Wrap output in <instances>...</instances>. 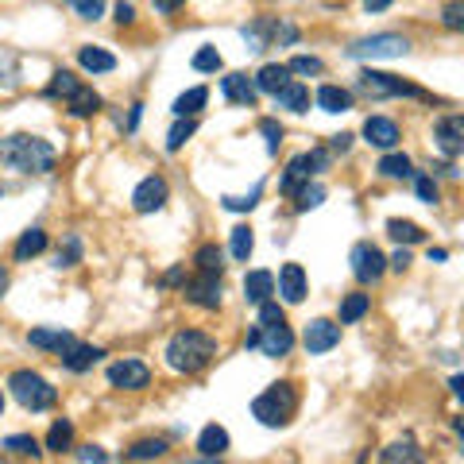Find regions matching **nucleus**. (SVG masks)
Listing matches in <instances>:
<instances>
[{
  "mask_svg": "<svg viewBox=\"0 0 464 464\" xmlns=\"http://www.w3.org/2000/svg\"><path fill=\"white\" fill-rule=\"evenodd\" d=\"M58 151L50 147L43 135H27V132H12L0 140V166L16 174H50L55 171Z\"/></svg>",
  "mask_w": 464,
  "mask_h": 464,
  "instance_id": "nucleus-1",
  "label": "nucleus"
},
{
  "mask_svg": "<svg viewBox=\"0 0 464 464\" xmlns=\"http://www.w3.org/2000/svg\"><path fill=\"white\" fill-rule=\"evenodd\" d=\"M163 356H166V367H171V372H178V375H197L202 367L213 364L217 341H213L209 333H202V329H178L171 341H166Z\"/></svg>",
  "mask_w": 464,
  "mask_h": 464,
  "instance_id": "nucleus-2",
  "label": "nucleus"
},
{
  "mask_svg": "<svg viewBox=\"0 0 464 464\" xmlns=\"http://www.w3.org/2000/svg\"><path fill=\"white\" fill-rule=\"evenodd\" d=\"M294 410H298V391H294V383H271L263 395H256V403H251V414H256L259 426H287V421L294 418Z\"/></svg>",
  "mask_w": 464,
  "mask_h": 464,
  "instance_id": "nucleus-3",
  "label": "nucleus"
},
{
  "mask_svg": "<svg viewBox=\"0 0 464 464\" xmlns=\"http://www.w3.org/2000/svg\"><path fill=\"white\" fill-rule=\"evenodd\" d=\"M8 391H12V398L24 410H31V414H43V410H50L58 403V391L47 383L39 372H27V367H19V372L8 375Z\"/></svg>",
  "mask_w": 464,
  "mask_h": 464,
  "instance_id": "nucleus-4",
  "label": "nucleus"
},
{
  "mask_svg": "<svg viewBox=\"0 0 464 464\" xmlns=\"http://www.w3.org/2000/svg\"><path fill=\"white\" fill-rule=\"evenodd\" d=\"M356 89L364 93V97L372 101H387V97H414V101H434L426 89L410 86V81H403L398 73H383V70H360V78H356Z\"/></svg>",
  "mask_w": 464,
  "mask_h": 464,
  "instance_id": "nucleus-5",
  "label": "nucleus"
},
{
  "mask_svg": "<svg viewBox=\"0 0 464 464\" xmlns=\"http://www.w3.org/2000/svg\"><path fill=\"white\" fill-rule=\"evenodd\" d=\"M329 163H333L329 147H313V151L294 155V159L287 163V171H282V178H279V189H282V194H294L302 182H310V178L318 174V171H325Z\"/></svg>",
  "mask_w": 464,
  "mask_h": 464,
  "instance_id": "nucleus-6",
  "label": "nucleus"
},
{
  "mask_svg": "<svg viewBox=\"0 0 464 464\" xmlns=\"http://www.w3.org/2000/svg\"><path fill=\"white\" fill-rule=\"evenodd\" d=\"M410 50V43L395 31H379V35H367L360 43L348 47V58H360V62H375V58H403Z\"/></svg>",
  "mask_w": 464,
  "mask_h": 464,
  "instance_id": "nucleus-7",
  "label": "nucleus"
},
{
  "mask_svg": "<svg viewBox=\"0 0 464 464\" xmlns=\"http://www.w3.org/2000/svg\"><path fill=\"white\" fill-rule=\"evenodd\" d=\"M348 263H352L356 282H364V287H375V282L383 279V271H387V256L372 244V240L352 244V256H348Z\"/></svg>",
  "mask_w": 464,
  "mask_h": 464,
  "instance_id": "nucleus-8",
  "label": "nucleus"
},
{
  "mask_svg": "<svg viewBox=\"0 0 464 464\" xmlns=\"http://www.w3.org/2000/svg\"><path fill=\"white\" fill-rule=\"evenodd\" d=\"M109 383L116 391H143L151 383V367L143 360H135V356H124V360L109 364Z\"/></svg>",
  "mask_w": 464,
  "mask_h": 464,
  "instance_id": "nucleus-9",
  "label": "nucleus"
},
{
  "mask_svg": "<svg viewBox=\"0 0 464 464\" xmlns=\"http://www.w3.org/2000/svg\"><path fill=\"white\" fill-rule=\"evenodd\" d=\"M434 143H437V151L445 155V159H457V155L464 151V116L460 112H449L434 124Z\"/></svg>",
  "mask_w": 464,
  "mask_h": 464,
  "instance_id": "nucleus-10",
  "label": "nucleus"
},
{
  "mask_svg": "<svg viewBox=\"0 0 464 464\" xmlns=\"http://www.w3.org/2000/svg\"><path fill=\"white\" fill-rule=\"evenodd\" d=\"M256 348L267 360H282V356L294 348V333H290V325L287 321H275V325H259V333H256Z\"/></svg>",
  "mask_w": 464,
  "mask_h": 464,
  "instance_id": "nucleus-11",
  "label": "nucleus"
},
{
  "mask_svg": "<svg viewBox=\"0 0 464 464\" xmlns=\"http://www.w3.org/2000/svg\"><path fill=\"white\" fill-rule=\"evenodd\" d=\"M302 344H305V352H310V356L333 352V348L341 344V325L325 321V318H313L310 325H305V333H302Z\"/></svg>",
  "mask_w": 464,
  "mask_h": 464,
  "instance_id": "nucleus-12",
  "label": "nucleus"
},
{
  "mask_svg": "<svg viewBox=\"0 0 464 464\" xmlns=\"http://www.w3.org/2000/svg\"><path fill=\"white\" fill-rule=\"evenodd\" d=\"M163 205H166V178L147 174L143 182L132 189V209L135 213H159Z\"/></svg>",
  "mask_w": 464,
  "mask_h": 464,
  "instance_id": "nucleus-13",
  "label": "nucleus"
},
{
  "mask_svg": "<svg viewBox=\"0 0 464 464\" xmlns=\"http://www.w3.org/2000/svg\"><path fill=\"white\" fill-rule=\"evenodd\" d=\"M220 294H225L220 275H202L197 271V279L186 282V302H194L197 310H220Z\"/></svg>",
  "mask_w": 464,
  "mask_h": 464,
  "instance_id": "nucleus-14",
  "label": "nucleus"
},
{
  "mask_svg": "<svg viewBox=\"0 0 464 464\" xmlns=\"http://www.w3.org/2000/svg\"><path fill=\"white\" fill-rule=\"evenodd\" d=\"M364 140L379 147V151H391V147H398V140H403V132H398V124L391 120V116H367L364 120Z\"/></svg>",
  "mask_w": 464,
  "mask_h": 464,
  "instance_id": "nucleus-15",
  "label": "nucleus"
},
{
  "mask_svg": "<svg viewBox=\"0 0 464 464\" xmlns=\"http://www.w3.org/2000/svg\"><path fill=\"white\" fill-rule=\"evenodd\" d=\"M275 290L282 294V302H287V305H298L305 298L310 282H305L302 263H282V271H279V279H275Z\"/></svg>",
  "mask_w": 464,
  "mask_h": 464,
  "instance_id": "nucleus-16",
  "label": "nucleus"
},
{
  "mask_svg": "<svg viewBox=\"0 0 464 464\" xmlns=\"http://www.w3.org/2000/svg\"><path fill=\"white\" fill-rule=\"evenodd\" d=\"M220 93H225V101L228 104H256V97H259V89H256V81L248 78V73H225L220 78Z\"/></svg>",
  "mask_w": 464,
  "mask_h": 464,
  "instance_id": "nucleus-17",
  "label": "nucleus"
},
{
  "mask_svg": "<svg viewBox=\"0 0 464 464\" xmlns=\"http://www.w3.org/2000/svg\"><path fill=\"white\" fill-rule=\"evenodd\" d=\"M101 356H104V348L73 341L70 348H62V352H58V360H62V367H66V372H89V367L97 364Z\"/></svg>",
  "mask_w": 464,
  "mask_h": 464,
  "instance_id": "nucleus-18",
  "label": "nucleus"
},
{
  "mask_svg": "<svg viewBox=\"0 0 464 464\" xmlns=\"http://www.w3.org/2000/svg\"><path fill=\"white\" fill-rule=\"evenodd\" d=\"M228 445H232V441H228V429L217 426V421H209L202 434H197V452H202V457H225Z\"/></svg>",
  "mask_w": 464,
  "mask_h": 464,
  "instance_id": "nucleus-19",
  "label": "nucleus"
},
{
  "mask_svg": "<svg viewBox=\"0 0 464 464\" xmlns=\"http://www.w3.org/2000/svg\"><path fill=\"white\" fill-rule=\"evenodd\" d=\"M73 341H78V336L73 333H66V329H31L27 333V344L31 348H43V352H62V348H70Z\"/></svg>",
  "mask_w": 464,
  "mask_h": 464,
  "instance_id": "nucleus-20",
  "label": "nucleus"
},
{
  "mask_svg": "<svg viewBox=\"0 0 464 464\" xmlns=\"http://www.w3.org/2000/svg\"><path fill=\"white\" fill-rule=\"evenodd\" d=\"M66 109H70V116H78V120H89L93 112H101V93L89 86H78L66 97Z\"/></svg>",
  "mask_w": 464,
  "mask_h": 464,
  "instance_id": "nucleus-21",
  "label": "nucleus"
},
{
  "mask_svg": "<svg viewBox=\"0 0 464 464\" xmlns=\"http://www.w3.org/2000/svg\"><path fill=\"white\" fill-rule=\"evenodd\" d=\"M271 294H275V275H271V271H248L244 275V298L251 305H259V302H267Z\"/></svg>",
  "mask_w": 464,
  "mask_h": 464,
  "instance_id": "nucleus-22",
  "label": "nucleus"
},
{
  "mask_svg": "<svg viewBox=\"0 0 464 464\" xmlns=\"http://www.w3.org/2000/svg\"><path fill=\"white\" fill-rule=\"evenodd\" d=\"M251 81H256L259 93H271V97H275V93L290 81V70H287V62H267V66H263Z\"/></svg>",
  "mask_w": 464,
  "mask_h": 464,
  "instance_id": "nucleus-23",
  "label": "nucleus"
},
{
  "mask_svg": "<svg viewBox=\"0 0 464 464\" xmlns=\"http://www.w3.org/2000/svg\"><path fill=\"white\" fill-rule=\"evenodd\" d=\"M78 66L86 73H112L116 55H109V50H101V47H81L78 50Z\"/></svg>",
  "mask_w": 464,
  "mask_h": 464,
  "instance_id": "nucleus-24",
  "label": "nucleus"
},
{
  "mask_svg": "<svg viewBox=\"0 0 464 464\" xmlns=\"http://www.w3.org/2000/svg\"><path fill=\"white\" fill-rule=\"evenodd\" d=\"M39 251H47V232H43V228H27V232H19V240H16V248H12L16 263H27L31 256H39Z\"/></svg>",
  "mask_w": 464,
  "mask_h": 464,
  "instance_id": "nucleus-25",
  "label": "nucleus"
},
{
  "mask_svg": "<svg viewBox=\"0 0 464 464\" xmlns=\"http://www.w3.org/2000/svg\"><path fill=\"white\" fill-rule=\"evenodd\" d=\"M313 101H318V109H321V112H333V116L352 109V93L341 89V86H321V89H318V97H313Z\"/></svg>",
  "mask_w": 464,
  "mask_h": 464,
  "instance_id": "nucleus-26",
  "label": "nucleus"
},
{
  "mask_svg": "<svg viewBox=\"0 0 464 464\" xmlns=\"http://www.w3.org/2000/svg\"><path fill=\"white\" fill-rule=\"evenodd\" d=\"M275 104L279 109H290V112H310V89L298 86V81H287V86L275 93Z\"/></svg>",
  "mask_w": 464,
  "mask_h": 464,
  "instance_id": "nucleus-27",
  "label": "nucleus"
},
{
  "mask_svg": "<svg viewBox=\"0 0 464 464\" xmlns=\"http://www.w3.org/2000/svg\"><path fill=\"white\" fill-rule=\"evenodd\" d=\"M166 437H143V441H135L132 449H124V460H159L166 457Z\"/></svg>",
  "mask_w": 464,
  "mask_h": 464,
  "instance_id": "nucleus-28",
  "label": "nucleus"
},
{
  "mask_svg": "<svg viewBox=\"0 0 464 464\" xmlns=\"http://www.w3.org/2000/svg\"><path fill=\"white\" fill-rule=\"evenodd\" d=\"M387 236L398 240V244H421V240H426V228L414 225V220L391 217V220H387Z\"/></svg>",
  "mask_w": 464,
  "mask_h": 464,
  "instance_id": "nucleus-29",
  "label": "nucleus"
},
{
  "mask_svg": "<svg viewBox=\"0 0 464 464\" xmlns=\"http://www.w3.org/2000/svg\"><path fill=\"white\" fill-rule=\"evenodd\" d=\"M205 101H209V89H205V86H194V89H186L182 97H174L171 112H174V116H197V112L205 109Z\"/></svg>",
  "mask_w": 464,
  "mask_h": 464,
  "instance_id": "nucleus-30",
  "label": "nucleus"
},
{
  "mask_svg": "<svg viewBox=\"0 0 464 464\" xmlns=\"http://www.w3.org/2000/svg\"><path fill=\"white\" fill-rule=\"evenodd\" d=\"M290 197H294V213H310V209H318L325 202V186L321 182H302Z\"/></svg>",
  "mask_w": 464,
  "mask_h": 464,
  "instance_id": "nucleus-31",
  "label": "nucleus"
},
{
  "mask_svg": "<svg viewBox=\"0 0 464 464\" xmlns=\"http://www.w3.org/2000/svg\"><path fill=\"white\" fill-rule=\"evenodd\" d=\"M379 460H387V464H398V460L414 464V460H421V449H418L414 437H403V441H391V445L379 452Z\"/></svg>",
  "mask_w": 464,
  "mask_h": 464,
  "instance_id": "nucleus-32",
  "label": "nucleus"
},
{
  "mask_svg": "<svg viewBox=\"0 0 464 464\" xmlns=\"http://www.w3.org/2000/svg\"><path fill=\"white\" fill-rule=\"evenodd\" d=\"M194 267L202 271V275H220V271H225V251L217 244H202L194 256Z\"/></svg>",
  "mask_w": 464,
  "mask_h": 464,
  "instance_id": "nucleus-33",
  "label": "nucleus"
},
{
  "mask_svg": "<svg viewBox=\"0 0 464 464\" xmlns=\"http://www.w3.org/2000/svg\"><path fill=\"white\" fill-rule=\"evenodd\" d=\"M375 171L383 174V178H410V174H414V163H410L406 155H398L395 147H391V151H387L383 159H379V166H375Z\"/></svg>",
  "mask_w": 464,
  "mask_h": 464,
  "instance_id": "nucleus-34",
  "label": "nucleus"
},
{
  "mask_svg": "<svg viewBox=\"0 0 464 464\" xmlns=\"http://www.w3.org/2000/svg\"><path fill=\"white\" fill-rule=\"evenodd\" d=\"M197 132V116H178L174 128L166 132V151H182L186 140Z\"/></svg>",
  "mask_w": 464,
  "mask_h": 464,
  "instance_id": "nucleus-35",
  "label": "nucleus"
},
{
  "mask_svg": "<svg viewBox=\"0 0 464 464\" xmlns=\"http://www.w3.org/2000/svg\"><path fill=\"white\" fill-rule=\"evenodd\" d=\"M367 310H372V294H348L341 302V325H356Z\"/></svg>",
  "mask_w": 464,
  "mask_h": 464,
  "instance_id": "nucleus-36",
  "label": "nucleus"
},
{
  "mask_svg": "<svg viewBox=\"0 0 464 464\" xmlns=\"http://www.w3.org/2000/svg\"><path fill=\"white\" fill-rule=\"evenodd\" d=\"M259 194H263V182H256L248 194H225V197H220V205H225L228 213H248V209L259 205Z\"/></svg>",
  "mask_w": 464,
  "mask_h": 464,
  "instance_id": "nucleus-37",
  "label": "nucleus"
},
{
  "mask_svg": "<svg viewBox=\"0 0 464 464\" xmlns=\"http://www.w3.org/2000/svg\"><path fill=\"white\" fill-rule=\"evenodd\" d=\"M73 445V421L70 418H58L55 426H50V434H47V449L50 452H66Z\"/></svg>",
  "mask_w": 464,
  "mask_h": 464,
  "instance_id": "nucleus-38",
  "label": "nucleus"
},
{
  "mask_svg": "<svg viewBox=\"0 0 464 464\" xmlns=\"http://www.w3.org/2000/svg\"><path fill=\"white\" fill-rule=\"evenodd\" d=\"M4 449H8V452H16V457H31V460H39V457H43L39 441H35V437H27V434H12V437L4 441Z\"/></svg>",
  "mask_w": 464,
  "mask_h": 464,
  "instance_id": "nucleus-39",
  "label": "nucleus"
},
{
  "mask_svg": "<svg viewBox=\"0 0 464 464\" xmlns=\"http://www.w3.org/2000/svg\"><path fill=\"white\" fill-rule=\"evenodd\" d=\"M220 66H225V58H220L217 47H197L194 50V70L197 73H217Z\"/></svg>",
  "mask_w": 464,
  "mask_h": 464,
  "instance_id": "nucleus-40",
  "label": "nucleus"
},
{
  "mask_svg": "<svg viewBox=\"0 0 464 464\" xmlns=\"http://www.w3.org/2000/svg\"><path fill=\"white\" fill-rule=\"evenodd\" d=\"M251 248H256V236H251V228H248V225H236V228H232V256L244 263V259L251 256Z\"/></svg>",
  "mask_w": 464,
  "mask_h": 464,
  "instance_id": "nucleus-41",
  "label": "nucleus"
},
{
  "mask_svg": "<svg viewBox=\"0 0 464 464\" xmlns=\"http://www.w3.org/2000/svg\"><path fill=\"white\" fill-rule=\"evenodd\" d=\"M78 86H81V81L73 78L70 70H55V78H50V86H47V93H50V97H62V101H66V97H70V93L78 89Z\"/></svg>",
  "mask_w": 464,
  "mask_h": 464,
  "instance_id": "nucleus-42",
  "label": "nucleus"
},
{
  "mask_svg": "<svg viewBox=\"0 0 464 464\" xmlns=\"http://www.w3.org/2000/svg\"><path fill=\"white\" fill-rule=\"evenodd\" d=\"M287 70L290 73H305V78H318V73H325V62L318 55H294L287 62Z\"/></svg>",
  "mask_w": 464,
  "mask_h": 464,
  "instance_id": "nucleus-43",
  "label": "nucleus"
},
{
  "mask_svg": "<svg viewBox=\"0 0 464 464\" xmlns=\"http://www.w3.org/2000/svg\"><path fill=\"white\" fill-rule=\"evenodd\" d=\"M259 132H263V140H267V155H279V143H282V124L279 120H259Z\"/></svg>",
  "mask_w": 464,
  "mask_h": 464,
  "instance_id": "nucleus-44",
  "label": "nucleus"
},
{
  "mask_svg": "<svg viewBox=\"0 0 464 464\" xmlns=\"http://www.w3.org/2000/svg\"><path fill=\"white\" fill-rule=\"evenodd\" d=\"M62 4H70L81 19H101L104 12V0H62Z\"/></svg>",
  "mask_w": 464,
  "mask_h": 464,
  "instance_id": "nucleus-45",
  "label": "nucleus"
},
{
  "mask_svg": "<svg viewBox=\"0 0 464 464\" xmlns=\"http://www.w3.org/2000/svg\"><path fill=\"white\" fill-rule=\"evenodd\" d=\"M414 189H418V197L426 205H437V197H441V189H437V182L429 174H414Z\"/></svg>",
  "mask_w": 464,
  "mask_h": 464,
  "instance_id": "nucleus-46",
  "label": "nucleus"
},
{
  "mask_svg": "<svg viewBox=\"0 0 464 464\" xmlns=\"http://www.w3.org/2000/svg\"><path fill=\"white\" fill-rule=\"evenodd\" d=\"M275 321H287V313H282V305L275 298L259 302V325H275Z\"/></svg>",
  "mask_w": 464,
  "mask_h": 464,
  "instance_id": "nucleus-47",
  "label": "nucleus"
},
{
  "mask_svg": "<svg viewBox=\"0 0 464 464\" xmlns=\"http://www.w3.org/2000/svg\"><path fill=\"white\" fill-rule=\"evenodd\" d=\"M445 27L449 31H464V0H449V4H445Z\"/></svg>",
  "mask_w": 464,
  "mask_h": 464,
  "instance_id": "nucleus-48",
  "label": "nucleus"
},
{
  "mask_svg": "<svg viewBox=\"0 0 464 464\" xmlns=\"http://www.w3.org/2000/svg\"><path fill=\"white\" fill-rule=\"evenodd\" d=\"M78 256H81V244H78V236H70L66 240V251H58V256H55V267H73Z\"/></svg>",
  "mask_w": 464,
  "mask_h": 464,
  "instance_id": "nucleus-49",
  "label": "nucleus"
},
{
  "mask_svg": "<svg viewBox=\"0 0 464 464\" xmlns=\"http://www.w3.org/2000/svg\"><path fill=\"white\" fill-rule=\"evenodd\" d=\"M116 24H120V27L135 24V8L128 4V0H116Z\"/></svg>",
  "mask_w": 464,
  "mask_h": 464,
  "instance_id": "nucleus-50",
  "label": "nucleus"
},
{
  "mask_svg": "<svg viewBox=\"0 0 464 464\" xmlns=\"http://www.w3.org/2000/svg\"><path fill=\"white\" fill-rule=\"evenodd\" d=\"M78 460H97V464H104V460H109V452H104L101 445H86V449L78 452Z\"/></svg>",
  "mask_w": 464,
  "mask_h": 464,
  "instance_id": "nucleus-51",
  "label": "nucleus"
},
{
  "mask_svg": "<svg viewBox=\"0 0 464 464\" xmlns=\"http://www.w3.org/2000/svg\"><path fill=\"white\" fill-rule=\"evenodd\" d=\"M348 147H352V135H348V132H341V135H329V151H348Z\"/></svg>",
  "mask_w": 464,
  "mask_h": 464,
  "instance_id": "nucleus-52",
  "label": "nucleus"
},
{
  "mask_svg": "<svg viewBox=\"0 0 464 464\" xmlns=\"http://www.w3.org/2000/svg\"><path fill=\"white\" fill-rule=\"evenodd\" d=\"M155 4V12H163V16H171V12H178V8L186 4V0H151Z\"/></svg>",
  "mask_w": 464,
  "mask_h": 464,
  "instance_id": "nucleus-53",
  "label": "nucleus"
},
{
  "mask_svg": "<svg viewBox=\"0 0 464 464\" xmlns=\"http://www.w3.org/2000/svg\"><path fill=\"white\" fill-rule=\"evenodd\" d=\"M387 263H391L395 271H406V267H410V256H406V248H398V251H395V256L387 259Z\"/></svg>",
  "mask_w": 464,
  "mask_h": 464,
  "instance_id": "nucleus-54",
  "label": "nucleus"
},
{
  "mask_svg": "<svg viewBox=\"0 0 464 464\" xmlns=\"http://www.w3.org/2000/svg\"><path fill=\"white\" fill-rule=\"evenodd\" d=\"M360 4L367 8V12H387V8H391L395 0H360Z\"/></svg>",
  "mask_w": 464,
  "mask_h": 464,
  "instance_id": "nucleus-55",
  "label": "nucleus"
},
{
  "mask_svg": "<svg viewBox=\"0 0 464 464\" xmlns=\"http://www.w3.org/2000/svg\"><path fill=\"white\" fill-rule=\"evenodd\" d=\"M140 116H143V104H132V112H128V124H124V128H128V132H135V124H140Z\"/></svg>",
  "mask_w": 464,
  "mask_h": 464,
  "instance_id": "nucleus-56",
  "label": "nucleus"
},
{
  "mask_svg": "<svg viewBox=\"0 0 464 464\" xmlns=\"http://www.w3.org/2000/svg\"><path fill=\"white\" fill-rule=\"evenodd\" d=\"M445 259H449L445 248H429V263H445Z\"/></svg>",
  "mask_w": 464,
  "mask_h": 464,
  "instance_id": "nucleus-57",
  "label": "nucleus"
},
{
  "mask_svg": "<svg viewBox=\"0 0 464 464\" xmlns=\"http://www.w3.org/2000/svg\"><path fill=\"white\" fill-rule=\"evenodd\" d=\"M182 282V267H174V271H166V287H178Z\"/></svg>",
  "mask_w": 464,
  "mask_h": 464,
  "instance_id": "nucleus-58",
  "label": "nucleus"
},
{
  "mask_svg": "<svg viewBox=\"0 0 464 464\" xmlns=\"http://www.w3.org/2000/svg\"><path fill=\"white\" fill-rule=\"evenodd\" d=\"M449 387H452V395H464V379H460V375H452Z\"/></svg>",
  "mask_w": 464,
  "mask_h": 464,
  "instance_id": "nucleus-59",
  "label": "nucleus"
},
{
  "mask_svg": "<svg viewBox=\"0 0 464 464\" xmlns=\"http://www.w3.org/2000/svg\"><path fill=\"white\" fill-rule=\"evenodd\" d=\"M4 290H8V271L0 267V298H4Z\"/></svg>",
  "mask_w": 464,
  "mask_h": 464,
  "instance_id": "nucleus-60",
  "label": "nucleus"
},
{
  "mask_svg": "<svg viewBox=\"0 0 464 464\" xmlns=\"http://www.w3.org/2000/svg\"><path fill=\"white\" fill-rule=\"evenodd\" d=\"M0 414H4V391H0Z\"/></svg>",
  "mask_w": 464,
  "mask_h": 464,
  "instance_id": "nucleus-61",
  "label": "nucleus"
},
{
  "mask_svg": "<svg viewBox=\"0 0 464 464\" xmlns=\"http://www.w3.org/2000/svg\"><path fill=\"white\" fill-rule=\"evenodd\" d=\"M0 197H4V189H0Z\"/></svg>",
  "mask_w": 464,
  "mask_h": 464,
  "instance_id": "nucleus-62",
  "label": "nucleus"
}]
</instances>
